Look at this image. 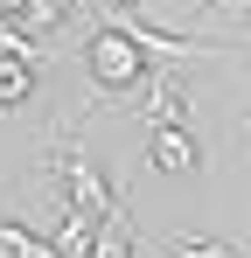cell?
Instances as JSON below:
<instances>
[{"label": "cell", "instance_id": "6da1fadb", "mask_svg": "<svg viewBox=\"0 0 251 258\" xmlns=\"http://www.w3.org/2000/svg\"><path fill=\"white\" fill-rule=\"evenodd\" d=\"M84 63H91V77H98V84H105V91H119V98H140L147 70H161V63H154V56L133 42L119 21H112V14L91 28V42H84Z\"/></svg>", "mask_w": 251, "mask_h": 258}, {"label": "cell", "instance_id": "7a4b0ae2", "mask_svg": "<svg viewBox=\"0 0 251 258\" xmlns=\"http://www.w3.org/2000/svg\"><path fill=\"white\" fill-rule=\"evenodd\" d=\"M147 161L161 174H196L203 168V140L189 126H174V119H147Z\"/></svg>", "mask_w": 251, "mask_h": 258}, {"label": "cell", "instance_id": "3957f363", "mask_svg": "<svg viewBox=\"0 0 251 258\" xmlns=\"http://www.w3.org/2000/svg\"><path fill=\"white\" fill-rule=\"evenodd\" d=\"M91 237H98V216L77 210V203H63V223H56L49 251H56V258H91Z\"/></svg>", "mask_w": 251, "mask_h": 258}, {"label": "cell", "instance_id": "277c9868", "mask_svg": "<svg viewBox=\"0 0 251 258\" xmlns=\"http://www.w3.org/2000/svg\"><path fill=\"white\" fill-rule=\"evenodd\" d=\"M140 251V230H133V216L112 210V216H98V237H91V258H133Z\"/></svg>", "mask_w": 251, "mask_h": 258}, {"label": "cell", "instance_id": "5b68a950", "mask_svg": "<svg viewBox=\"0 0 251 258\" xmlns=\"http://www.w3.org/2000/svg\"><path fill=\"white\" fill-rule=\"evenodd\" d=\"M42 84V63H28V56H7L0 49V105H28Z\"/></svg>", "mask_w": 251, "mask_h": 258}, {"label": "cell", "instance_id": "8992f818", "mask_svg": "<svg viewBox=\"0 0 251 258\" xmlns=\"http://www.w3.org/2000/svg\"><path fill=\"white\" fill-rule=\"evenodd\" d=\"M0 14H7V21H21L28 35H49V28L63 21V0H0Z\"/></svg>", "mask_w": 251, "mask_h": 258}, {"label": "cell", "instance_id": "52a82bcc", "mask_svg": "<svg viewBox=\"0 0 251 258\" xmlns=\"http://www.w3.org/2000/svg\"><path fill=\"white\" fill-rule=\"evenodd\" d=\"M0 258H56V251H49V237H42V230L7 223V216H0Z\"/></svg>", "mask_w": 251, "mask_h": 258}, {"label": "cell", "instance_id": "ba28073f", "mask_svg": "<svg viewBox=\"0 0 251 258\" xmlns=\"http://www.w3.org/2000/svg\"><path fill=\"white\" fill-rule=\"evenodd\" d=\"M167 258H237V251H230V244H209V237H174Z\"/></svg>", "mask_w": 251, "mask_h": 258}, {"label": "cell", "instance_id": "9c48e42d", "mask_svg": "<svg viewBox=\"0 0 251 258\" xmlns=\"http://www.w3.org/2000/svg\"><path fill=\"white\" fill-rule=\"evenodd\" d=\"M209 7H216V21H230V28L251 21V0H209Z\"/></svg>", "mask_w": 251, "mask_h": 258}, {"label": "cell", "instance_id": "30bf717a", "mask_svg": "<svg viewBox=\"0 0 251 258\" xmlns=\"http://www.w3.org/2000/svg\"><path fill=\"white\" fill-rule=\"evenodd\" d=\"M84 7H91V0H84ZM98 7H133V0H98Z\"/></svg>", "mask_w": 251, "mask_h": 258}]
</instances>
